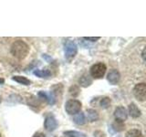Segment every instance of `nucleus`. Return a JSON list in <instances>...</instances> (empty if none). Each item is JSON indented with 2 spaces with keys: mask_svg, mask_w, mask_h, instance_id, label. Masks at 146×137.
Listing matches in <instances>:
<instances>
[{
  "mask_svg": "<svg viewBox=\"0 0 146 137\" xmlns=\"http://www.w3.org/2000/svg\"><path fill=\"white\" fill-rule=\"evenodd\" d=\"M29 48L26 42L22 40L15 41L11 46V53L14 57L18 59H23L29 54Z\"/></svg>",
  "mask_w": 146,
  "mask_h": 137,
  "instance_id": "nucleus-1",
  "label": "nucleus"
},
{
  "mask_svg": "<svg viewBox=\"0 0 146 137\" xmlns=\"http://www.w3.org/2000/svg\"><path fill=\"white\" fill-rule=\"evenodd\" d=\"M81 109V103L78 100H70L65 104V110L70 115H75L79 113Z\"/></svg>",
  "mask_w": 146,
  "mask_h": 137,
  "instance_id": "nucleus-2",
  "label": "nucleus"
},
{
  "mask_svg": "<svg viewBox=\"0 0 146 137\" xmlns=\"http://www.w3.org/2000/svg\"><path fill=\"white\" fill-rule=\"evenodd\" d=\"M106 72V66L103 63H97L90 68V75L95 79L102 78Z\"/></svg>",
  "mask_w": 146,
  "mask_h": 137,
  "instance_id": "nucleus-3",
  "label": "nucleus"
},
{
  "mask_svg": "<svg viewBox=\"0 0 146 137\" xmlns=\"http://www.w3.org/2000/svg\"><path fill=\"white\" fill-rule=\"evenodd\" d=\"M78 48L77 45L71 40H68L65 44V57L68 59H73L77 54Z\"/></svg>",
  "mask_w": 146,
  "mask_h": 137,
  "instance_id": "nucleus-4",
  "label": "nucleus"
},
{
  "mask_svg": "<svg viewBox=\"0 0 146 137\" xmlns=\"http://www.w3.org/2000/svg\"><path fill=\"white\" fill-rule=\"evenodd\" d=\"M133 94L135 98L140 100V102H143L146 98V85L145 83H140L137 84L133 89Z\"/></svg>",
  "mask_w": 146,
  "mask_h": 137,
  "instance_id": "nucleus-5",
  "label": "nucleus"
},
{
  "mask_svg": "<svg viewBox=\"0 0 146 137\" xmlns=\"http://www.w3.org/2000/svg\"><path fill=\"white\" fill-rule=\"evenodd\" d=\"M44 126L45 129L48 131V132H52L57 128L58 126V122L57 120L55 119V117L51 114H48V115L46 117L45 122H44Z\"/></svg>",
  "mask_w": 146,
  "mask_h": 137,
  "instance_id": "nucleus-6",
  "label": "nucleus"
},
{
  "mask_svg": "<svg viewBox=\"0 0 146 137\" xmlns=\"http://www.w3.org/2000/svg\"><path fill=\"white\" fill-rule=\"evenodd\" d=\"M114 116H115L116 121H119V122L125 121L127 119V116H128L126 109L124 107H122V106L117 107L116 110H115V112H114Z\"/></svg>",
  "mask_w": 146,
  "mask_h": 137,
  "instance_id": "nucleus-7",
  "label": "nucleus"
},
{
  "mask_svg": "<svg viewBox=\"0 0 146 137\" xmlns=\"http://www.w3.org/2000/svg\"><path fill=\"white\" fill-rule=\"evenodd\" d=\"M107 79H108V81L111 84H112V85L117 84L119 82V80H120V79H121L120 72H119L117 70H111V71L109 72Z\"/></svg>",
  "mask_w": 146,
  "mask_h": 137,
  "instance_id": "nucleus-8",
  "label": "nucleus"
},
{
  "mask_svg": "<svg viewBox=\"0 0 146 137\" xmlns=\"http://www.w3.org/2000/svg\"><path fill=\"white\" fill-rule=\"evenodd\" d=\"M38 95L40 96L41 98L44 99L45 100H47L48 103L52 105L55 103V97L52 92H46V91H39L38 92Z\"/></svg>",
  "mask_w": 146,
  "mask_h": 137,
  "instance_id": "nucleus-9",
  "label": "nucleus"
},
{
  "mask_svg": "<svg viewBox=\"0 0 146 137\" xmlns=\"http://www.w3.org/2000/svg\"><path fill=\"white\" fill-rule=\"evenodd\" d=\"M129 113L132 118H138L141 116V111L134 103H131L129 105Z\"/></svg>",
  "mask_w": 146,
  "mask_h": 137,
  "instance_id": "nucleus-10",
  "label": "nucleus"
},
{
  "mask_svg": "<svg viewBox=\"0 0 146 137\" xmlns=\"http://www.w3.org/2000/svg\"><path fill=\"white\" fill-rule=\"evenodd\" d=\"M79 82H80V86L86 88V87H89L91 83H92V80H91V78L90 76H88V75H83L80 79Z\"/></svg>",
  "mask_w": 146,
  "mask_h": 137,
  "instance_id": "nucleus-11",
  "label": "nucleus"
},
{
  "mask_svg": "<svg viewBox=\"0 0 146 137\" xmlns=\"http://www.w3.org/2000/svg\"><path fill=\"white\" fill-rule=\"evenodd\" d=\"M73 121H74L75 123H77V124H79V125H82V124H84L86 120H85V115H84V113H82V112H79V113H77L75 114V116L74 118H73Z\"/></svg>",
  "mask_w": 146,
  "mask_h": 137,
  "instance_id": "nucleus-12",
  "label": "nucleus"
},
{
  "mask_svg": "<svg viewBox=\"0 0 146 137\" xmlns=\"http://www.w3.org/2000/svg\"><path fill=\"white\" fill-rule=\"evenodd\" d=\"M87 115H88V119L90 122H95L99 119V114L98 112L92 109L87 110Z\"/></svg>",
  "mask_w": 146,
  "mask_h": 137,
  "instance_id": "nucleus-13",
  "label": "nucleus"
},
{
  "mask_svg": "<svg viewBox=\"0 0 146 137\" xmlns=\"http://www.w3.org/2000/svg\"><path fill=\"white\" fill-rule=\"evenodd\" d=\"M12 80L23 85H29L31 83V81L29 79H27L26 77H22V76H14L12 78Z\"/></svg>",
  "mask_w": 146,
  "mask_h": 137,
  "instance_id": "nucleus-14",
  "label": "nucleus"
},
{
  "mask_svg": "<svg viewBox=\"0 0 146 137\" xmlns=\"http://www.w3.org/2000/svg\"><path fill=\"white\" fill-rule=\"evenodd\" d=\"M34 75L38 76L39 78H48L51 75V72L48 70H36L34 71Z\"/></svg>",
  "mask_w": 146,
  "mask_h": 137,
  "instance_id": "nucleus-15",
  "label": "nucleus"
},
{
  "mask_svg": "<svg viewBox=\"0 0 146 137\" xmlns=\"http://www.w3.org/2000/svg\"><path fill=\"white\" fill-rule=\"evenodd\" d=\"M126 137H143V135L140 130L131 129L130 131H128V132L126 134Z\"/></svg>",
  "mask_w": 146,
  "mask_h": 137,
  "instance_id": "nucleus-16",
  "label": "nucleus"
},
{
  "mask_svg": "<svg viewBox=\"0 0 146 137\" xmlns=\"http://www.w3.org/2000/svg\"><path fill=\"white\" fill-rule=\"evenodd\" d=\"M68 137H87L83 132H80L77 131H67L64 132Z\"/></svg>",
  "mask_w": 146,
  "mask_h": 137,
  "instance_id": "nucleus-17",
  "label": "nucleus"
},
{
  "mask_svg": "<svg viewBox=\"0 0 146 137\" xmlns=\"http://www.w3.org/2000/svg\"><path fill=\"white\" fill-rule=\"evenodd\" d=\"M112 128L116 132H121L123 130V128H124V123L123 122H119V121H116L115 122L112 124Z\"/></svg>",
  "mask_w": 146,
  "mask_h": 137,
  "instance_id": "nucleus-18",
  "label": "nucleus"
},
{
  "mask_svg": "<svg viewBox=\"0 0 146 137\" xmlns=\"http://www.w3.org/2000/svg\"><path fill=\"white\" fill-rule=\"evenodd\" d=\"M100 104L103 109H107V108H109L110 104H111V99L108 98V97H104L100 100Z\"/></svg>",
  "mask_w": 146,
  "mask_h": 137,
  "instance_id": "nucleus-19",
  "label": "nucleus"
},
{
  "mask_svg": "<svg viewBox=\"0 0 146 137\" xmlns=\"http://www.w3.org/2000/svg\"><path fill=\"white\" fill-rule=\"evenodd\" d=\"M79 92H80V90H79V88H78L77 86H73V87H71V88L70 89V95L74 96V97L79 94Z\"/></svg>",
  "mask_w": 146,
  "mask_h": 137,
  "instance_id": "nucleus-20",
  "label": "nucleus"
},
{
  "mask_svg": "<svg viewBox=\"0 0 146 137\" xmlns=\"http://www.w3.org/2000/svg\"><path fill=\"white\" fill-rule=\"evenodd\" d=\"M100 39V37H96V38H90V37H84V39L90 40V41H96V40H98Z\"/></svg>",
  "mask_w": 146,
  "mask_h": 137,
  "instance_id": "nucleus-21",
  "label": "nucleus"
},
{
  "mask_svg": "<svg viewBox=\"0 0 146 137\" xmlns=\"http://www.w3.org/2000/svg\"><path fill=\"white\" fill-rule=\"evenodd\" d=\"M33 137H46L44 134H42V132H36V134H34Z\"/></svg>",
  "mask_w": 146,
  "mask_h": 137,
  "instance_id": "nucleus-22",
  "label": "nucleus"
},
{
  "mask_svg": "<svg viewBox=\"0 0 146 137\" xmlns=\"http://www.w3.org/2000/svg\"><path fill=\"white\" fill-rule=\"evenodd\" d=\"M4 82H5V80L3 79V78H0V85H1V84H3Z\"/></svg>",
  "mask_w": 146,
  "mask_h": 137,
  "instance_id": "nucleus-23",
  "label": "nucleus"
},
{
  "mask_svg": "<svg viewBox=\"0 0 146 137\" xmlns=\"http://www.w3.org/2000/svg\"><path fill=\"white\" fill-rule=\"evenodd\" d=\"M143 59H144V49H143Z\"/></svg>",
  "mask_w": 146,
  "mask_h": 137,
  "instance_id": "nucleus-24",
  "label": "nucleus"
},
{
  "mask_svg": "<svg viewBox=\"0 0 146 137\" xmlns=\"http://www.w3.org/2000/svg\"><path fill=\"white\" fill-rule=\"evenodd\" d=\"M1 102H2V98L0 97V103H1Z\"/></svg>",
  "mask_w": 146,
  "mask_h": 137,
  "instance_id": "nucleus-25",
  "label": "nucleus"
},
{
  "mask_svg": "<svg viewBox=\"0 0 146 137\" xmlns=\"http://www.w3.org/2000/svg\"><path fill=\"white\" fill-rule=\"evenodd\" d=\"M0 137H1V134H0Z\"/></svg>",
  "mask_w": 146,
  "mask_h": 137,
  "instance_id": "nucleus-26",
  "label": "nucleus"
}]
</instances>
